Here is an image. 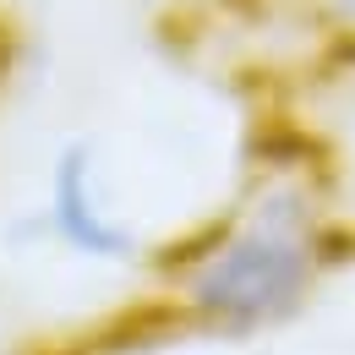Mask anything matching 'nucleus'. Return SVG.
Returning <instances> with one entry per match:
<instances>
[{"instance_id":"2","label":"nucleus","mask_w":355,"mask_h":355,"mask_svg":"<svg viewBox=\"0 0 355 355\" xmlns=\"http://www.w3.org/2000/svg\"><path fill=\"white\" fill-rule=\"evenodd\" d=\"M44 230L60 252H71L83 263H137L142 257L137 230L104 202L93 142H66L55 153L44 186Z\"/></svg>"},{"instance_id":"1","label":"nucleus","mask_w":355,"mask_h":355,"mask_svg":"<svg viewBox=\"0 0 355 355\" xmlns=\"http://www.w3.org/2000/svg\"><path fill=\"white\" fill-rule=\"evenodd\" d=\"M339 263V230L317 219L306 186L273 180L257 186L235 214L214 219L191 246L153 257L175 279V306L153 317V328H219L257 334L306 306L322 268Z\"/></svg>"}]
</instances>
